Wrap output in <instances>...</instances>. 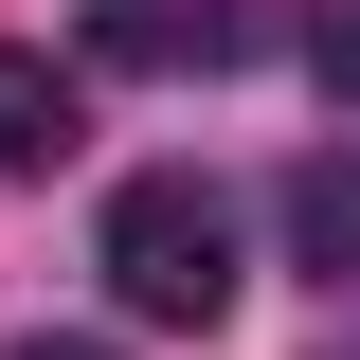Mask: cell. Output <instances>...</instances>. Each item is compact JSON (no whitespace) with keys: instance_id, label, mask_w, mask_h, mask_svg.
<instances>
[{"instance_id":"obj_1","label":"cell","mask_w":360,"mask_h":360,"mask_svg":"<svg viewBox=\"0 0 360 360\" xmlns=\"http://www.w3.org/2000/svg\"><path fill=\"white\" fill-rule=\"evenodd\" d=\"M108 307L127 324H234V198L198 162H144L127 198H108Z\"/></svg>"},{"instance_id":"obj_2","label":"cell","mask_w":360,"mask_h":360,"mask_svg":"<svg viewBox=\"0 0 360 360\" xmlns=\"http://www.w3.org/2000/svg\"><path fill=\"white\" fill-rule=\"evenodd\" d=\"M252 37H270V0H90L108 72H234Z\"/></svg>"},{"instance_id":"obj_3","label":"cell","mask_w":360,"mask_h":360,"mask_svg":"<svg viewBox=\"0 0 360 360\" xmlns=\"http://www.w3.org/2000/svg\"><path fill=\"white\" fill-rule=\"evenodd\" d=\"M72 162V72L37 37H0V180H54Z\"/></svg>"},{"instance_id":"obj_4","label":"cell","mask_w":360,"mask_h":360,"mask_svg":"<svg viewBox=\"0 0 360 360\" xmlns=\"http://www.w3.org/2000/svg\"><path fill=\"white\" fill-rule=\"evenodd\" d=\"M288 252H307L324 288L360 270V162H342V144H324V162H288Z\"/></svg>"},{"instance_id":"obj_5","label":"cell","mask_w":360,"mask_h":360,"mask_svg":"<svg viewBox=\"0 0 360 360\" xmlns=\"http://www.w3.org/2000/svg\"><path fill=\"white\" fill-rule=\"evenodd\" d=\"M307 54H324V90L360 108V0H307Z\"/></svg>"},{"instance_id":"obj_6","label":"cell","mask_w":360,"mask_h":360,"mask_svg":"<svg viewBox=\"0 0 360 360\" xmlns=\"http://www.w3.org/2000/svg\"><path fill=\"white\" fill-rule=\"evenodd\" d=\"M18 360H108V342H18Z\"/></svg>"},{"instance_id":"obj_7","label":"cell","mask_w":360,"mask_h":360,"mask_svg":"<svg viewBox=\"0 0 360 360\" xmlns=\"http://www.w3.org/2000/svg\"><path fill=\"white\" fill-rule=\"evenodd\" d=\"M324 360H360V342H324Z\"/></svg>"}]
</instances>
